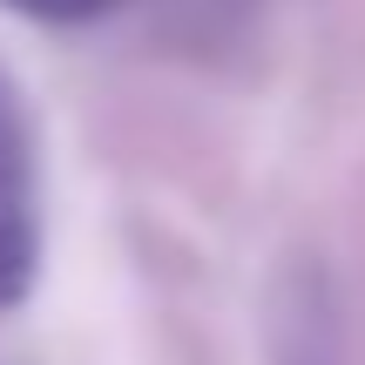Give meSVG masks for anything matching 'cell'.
<instances>
[{
	"mask_svg": "<svg viewBox=\"0 0 365 365\" xmlns=\"http://www.w3.org/2000/svg\"><path fill=\"white\" fill-rule=\"evenodd\" d=\"M41 257V196H34V143L14 88L0 81V304L34 284Z\"/></svg>",
	"mask_w": 365,
	"mask_h": 365,
	"instance_id": "6da1fadb",
	"label": "cell"
},
{
	"mask_svg": "<svg viewBox=\"0 0 365 365\" xmlns=\"http://www.w3.org/2000/svg\"><path fill=\"white\" fill-rule=\"evenodd\" d=\"M14 14H27V21H61V27H75V21H102V14H115L122 0H7Z\"/></svg>",
	"mask_w": 365,
	"mask_h": 365,
	"instance_id": "7a4b0ae2",
	"label": "cell"
}]
</instances>
